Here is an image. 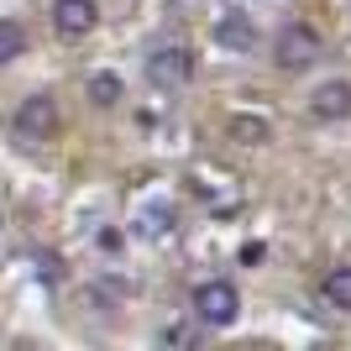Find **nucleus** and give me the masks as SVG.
I'll return each instance as SVG.
<instances>
[{
  "label": "nucleus",
  "instance_id": "f257e3e1",
  "mask_svg": "<svg viewBox=\"0 0 351 351\" xmlns=\"http://www.w3.org/2000/svg\"><path fill=\"white\" fill-rule=\"evenodd\" d=\"M320 53H325V43H320V32L309 27V21H289V27L273 37V63H278L283 73L315 69V63H320Z\"/></svg>",
  "mask_w": 351,
  "mask_h": 351
},
{
  "label": "nucleus",
  "instance_id": "f03ea898",
  "mask_svg": "<svg viewBox=\"0 0 351 351\" xmlns=\"http://www.w3.org/2000/svg\"><path fill=\"white\" fill-rule=\"evenodd\" d=\"M189 304H194V320L199 325L226 330V325H236V315H241V293H236L226 278H205V283H194Z\"/></svg>",
  "mask_w": 351,
  "mask_h": 351
},
{
  "label": "nucleus",
  "instance_id": "7ed1b4c3",
  "mask_svg": "<svg viewBox=\"0 0 351 351\" xmlns=\"http://www.w3.org/2000/svg\"><path fill=\"white\" fill-rule=\"evenodd\" d=\"M11 126H16L21 142H53L58 136V100L53 95H27V100L16 105Z\"/></svg>",
  "mask_w": 351,
  "mask_h": 351
},
{
  "label": "nucleus",
  "instance_id": "20e7f679",
  "mask_svg": "<svg viewBox=\"0 0 351 351\" xmlns=\"http://www.w3.org/2000/svg\"><path fill=\"white\" fill-rule=\"evenodd\" d=\"M189 73H194V58H189L184 43H158L147 53V84L178 89V84H189Z\"/></svg>",
  "mask_w": 351,
  "mask_h": 351
},
{
  "label": "nucleus",
  "instance_id": "39448f33",
  "mask_svg": "<svg viewBox=\"0 0 351 351\" xmlns=\"http://www.w3.org/2000/svg\"><path fill=\"white\" fill-rule=\"evenodd\" d=\"M95 21H100V5H95V0H53V32H58L63 43L89 37Z\"/></svg>",
  "mask_w": 351,
  "mask_h": 351
},
{
  "label": "nucleus",
  "instance_id": "423d86ee",
  "mask_svg": "<svg viewBox=\"0 0 351 351\" xmlns=\"http://www.w3.org/2000/svg\"><path fill=\"white\" fill-rule=\"evenodd\" d=\"M309 116L315 121H351V79H320L309 95Z\"/></svg>",
  "mask_w": 351,
  "mask_h": 351
},
{
  "label": "nucleus",
  "instance_id": "0eeeda50",
  "mask_svg": "<svg viewBox=\"0 0 351 351\" xmlns=\"http://www.w3.org/2000/svg\"><path fill=\"white\" fill-rule=\"evenodd\" d=\"M210 37H215L226 53H252V47H257V27H252V16H247V11H220Z\"/></svg>",
  "mask_w": 351,
  "mask_h": 351
},
{
  "label": "nucleus",
  "instance_id": "6e6552de",
  "mask_svg": "<svg viewBox=\"0 0 351 351\" xmlns=\"http://www.w3.org/2000/svg\"><path fill=\"white\" fill-rule=\"evenodd\" d=\"M121 95H126V84H121V79H116V73H110V69L89 73V100L100 105V110H110V105H116Z\"/></svg>",
  "mask_w": 351,
  "mask_h": 351
},
{
  "label": "nucleus",
  "instance_id": "1a4fd4ad",
  "mask_svg": "<svg viewBox=\"0 0 351 351\" xmlns=\"http://www.w3.org/2000/svg\"><path fill=\"white\" fill-rule=\"evenodd\" d=\"M21 53H27V27L0 16V63H16Z\"/></svg>",
  "mask_w": 351,
  "mask_h": 351
},
{
  "label": "nucleus",
  "instance_id": "9d476101",
  "mask_svg": "<svg viewBox=\"0 0 351 351\" xmlns=\"http://www.w3.org/2000/svg\"><path fill=\"white\" fill-rule=\"evenodd\" d=\"M320 293H325V304H336V309H351V267H336V273H325Z\"/></svg>",
  "mask_w": 351,
  "mask_h": 351
},
{
  "label": "nucleus",
  "instance_id": "9b49d317",
  "mask_svg": "<svg viewBox=\"0 0 351 351\" xmlns=\"http://www.w3.org/2000/svg\"><path fill=\"white\" fill-rule=\"evenodd\" d=\"M231 136L241 147H247V142H267V121L263 116H231Z\"/></svg>",
  "mask_w": 351,
  "mask_h": 351
},
{
  "label": "nucleus",
  "instance_id": "f8f14e48",
  "mask_svg": "<svg viewBox=\"0 0 351 351\" xmlns=\"http://www.w3.org/2000/svg\"><path fill=\"white\" fill-rule=\"evenodd\" d=\"M241 263L257 267V263H263V247H257V241H252V247H241Z\"/></svg>",
  "mask_w": 351,
  "mask_h": 351
}]
</instances>
